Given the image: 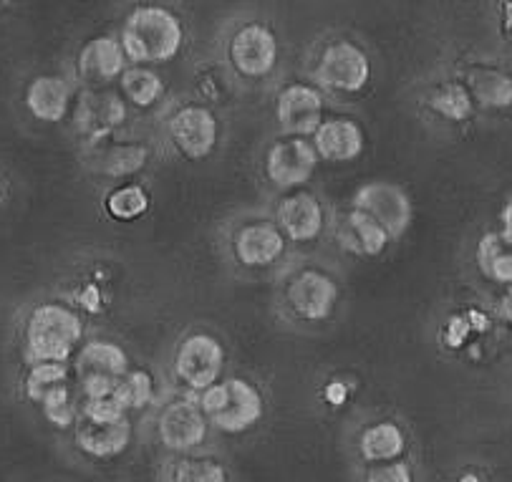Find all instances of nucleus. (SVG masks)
<instances>
[{
    "label": "nucleus",
    "instance_id": "nucleus-1",
    "mask_svg": "<svg viewBox=\"0 0 512 482\" xmlns=\"http://www.w3.org/2000/svg\"><path fill=\"white\" fill-rule=\"evenodd\" d=\"M182 23L175 13L162 6H137L122 26L119 43L124 56L134 64H167L180 53Z\"/></svg>",
    "mask_w": 512,
    "mask_h": 482
},
{
    "label": "nucleus",
    "instance_id": "nucleus-2",
    "mask_svg": "<svg viewBox=\"0 0 512 482\" xmlns=\"http://www.w3.org/2000/svg\"><path fill=\"white\" fill-rule=\"evenodd\" d=\"M84 336V326L76 311L64 303H41L26 321V356L31 364L66 361L74 356Z\"/></svg>",
    "mask_w": 512,
    "mask_h": 482
},
{
    "label": "nucleus",
    "instance_id": "nucleus-3",
    "mask_svg": "<svg viewBox=\"0 0 512 482\" xmlns=\"http://www.w3.org/2000/svg\"><path fill=\"white\" fill-rule=\"evenodd\" d=\"M200 409L212 427L227 435L250 430L263 417V394L245 379H225L212 384L200 397Z\"/></svg>",
    "mask_w": 512,
    "mask_h": 482
},
{
    "label": "nucleus",
    "instance_id": "nucleus-4",
    "mask_svg": "<svg viewBox=\"0 0 512 482\" xmlns=\"http://www.w3.org/2000/svg\"><path fill=\"white\" fill-rule=\"evenodd\" d=\"M74 371L84 399L111 397L129 371V359L122 346L111 341H89L76 354Z\"/></svg>",
    "mask_w": 512,
    "mask_h": 482
},
{
    "label": "nucleus",
    "instance_id": "nucleus-5",
    "mask_svg": "<svg viewBox=\"0 0 512 482\" xmlns=\"http://www.w3.org/2000/svg\"><path fill=\"white\" fill-rule=\"evenodd\" d=\"M316 79L323 89L338 94H359L371 79V61L351 41H333L323 48L316 66Z\"/></svg>",
    "mask_w": 512,
    "mask_h": 482
},
{
    "label": "nucleus",
    "instance_id": "nucleus-6",
    "mask_svg": "<svg viewBox=\"0 0 512 482\" xmlns=\"http://www.w3.org/2000/svg\"><path fill=\"white\" fill-rule=\"evenodd\" d=\"M354 210H361L369 218H374L391 240H399L407 233L414 215L412 200H409L407 192L394 185V182L384 180L361 185L354 195Z\"/></svg>",
    "mask_w": 512,
    "mask_h": 482
},
{
    "label": "nucleus",
    "instance_id": "nucleus-7",
    "mask_svg": "<svg viewBox=\"0 0 512 482\" xmlns=\"http://www.w3.org/2000/svg\"><path fill=\"white\" fill-rule=\"evenodd\" d=\"M225 351L210 334H192L180 344L175 356V374L195 392H205L220 382Z\"/></svg>",
    "mask_w": 512,
    "mask_h": 482
},
{
    "label": "nucleus",
    "instance_id": "nucleus-8",
    "mask_svg": "<svg viewBox=\"0 0 512 482\" xmlns=\"http://www.w3.org/2000/svg\"><path fill=\"white\" fill-rule=\"evenodd\" d=\"M318 167V152L306 137L275 142L265 157V175L280 190L306 185Z\"/></svg>",
    "mask_w": 512,
    "mask_h": 482
},
{
    "label": "nucleus",
    "instance_id": "nucleus-9",
    "mask_svg": "<svg viewBox=\"0 0 512 482\" xmlns=\"http://www.w3.org/2000/svg\"><path fill=\"white\" fill-rule=\"evenodd\" d=\"M210 422L202 414L200 404L192 399H177L162 409L157 422V435L167 450L190 452L207 440Z\"/></svg>",
    "mask_w": 512,
    "mask_h": 482
},
{
    "label": "nucleus",
    "instance_id": "nucleus-10",
    "mask_svg": "<svg viewBox=\"0 0 512 482\" xmlns=\"http://www.w3.org/2000/svg\"><path fill=\"white\" fill-rule=\"evenodd\" d=\"M230 59L238 74L248 79H263L278 61V38L263 23H248L235 33L230 43Z\"/></svg>",
    "mask_w": 512,
    "mask_h": 482
},
{
    "label": "nucleus",
    "instance_id": "nucleus-11",
    "mask_svg": "<svg viewBox=\"0 0 512 482\" xmlns=\"http://www.w3.org/2000/svg\"><path fill=\"white\" fill-rule=\"evenodd\" d=\"M217 134H220V127H217L215 114L207 106L187 104L177 109L175 117L169 119V137H172L175 147L190 159H205L215 149Z\"/></svg>",
    "mask_w": 512,
    "mask_h": 482
},
{
    "label": "nucleus",
    "instance_id": "nucleus-12",
    "mask_svg": "<svg viewBox=\"0 0 512 482\" xmlns=\"http://www.w3.org/2000/svg\"><path fill=\"white\" fill-rule=\"evenodd\" d=\"M275 117L291 137H313L323 122V96L308 84H291L278 94Z\"/></svg>",
    "mask_w": 512,
    "mask_h": 482
},
{
    "label": "nucleus",
    "instance_id": "nucleus-13",
    "mask_svg": "<svg viewBox=\"0 0 512 482\" xmlns=\"http://www.w3.org/2000/svg\"><path fill=\"white\" fill-rule=\"evenodd\" d=\"M336 301L338 286L321 271H301L288 286V303L306 321L328 318Z\"/></svg>",
    "mask_w": 512,
    "mask_h": 482
},
{
    "label": "nucleus",
    "instance_id": "nucleus-14",
    "mask_svg": "<svg viewBox=\"0 0 512 482\" xmlns=\"http://www.w3.org/2000/svg\"><path fill=\"white\" fill-rule=\"evenodd\" d=\"M311 142L318 159H326V162H354L364 152V132L354 119L346 117L323 119L321 127L313 132Z\"/></svg>",
    "mask_w": 512,
    "mask_h": 482
},
{
    "label": "nucleus",
    "instance_id": "nucleus-15",
    "mask_svg": "<svg viewBox=\"0 0 512 482\" xmlns=\"http://www.w3.org/2000/svg\"><path fill=\"white\" fill-rule=\"evenodd\" d=\"M278 230L283 238H291L296 243H311L323 230V207L308 192L288 195L278 205Z\"/></svg>",
    "mask_w": 512,
    "mask_h": 482
},
{
    "label": "nucleus",
    "instance_id": "nucleus-16",
    "mask_svg": "<svg viewBox=\"0 0 512 482\" xmlns=\"http://www.w3.org/2000/svg\"><path fill=\"white\" fill-rule=\"evenodd\" d=\"M286 250V238L273 223H250L235 235V255L248 268H265Z\"/></svg>",
    "mask_w": 512,
    "mask_h": 482
},
{
    "label": "nucleus",
    "instance_id": "nucleus-17",
    "mask_svg": "<svg viewBox=\"0 0 512 482\" xmlns=\"http://www.w3.org/2000/svg\"><path fill=\"white\" fill-rule=\"evenodd\" d=\"M132 422L127 417L114 424H96L79 417L76 427V447L96 460H109V457L122 455L132 442Z\"/></svg>",
    "mask_w": 512,
    "mask_h": 482
},
{
    "label": "nucleus",
    "instance_id": "nucleus-18",
    "mask_svg": "<svg viewBox=\"0 0 512 482\" xmlns=\"http://www.w3.org/2000/svg\"><path fill=\"white\" fill-rule=\"evenodd\" d=\"M127 69V56L119 38L99 36L86 43L79 53V74L86 81L119 79Z\"/></svg>",
    "mask_w": 512,
    "mask_h": 482
},
{
    "label": "nucleus",
    "instance_id": "nucleus-19",
    "mask_svg": "<svg viewBox=\"0 0 512 482\" xmlns=\"http://www.w3.org/2000/svg\"><path fill=\"white\" fill-rule=\"evenodd\" d=\"M71 86L61 76H38L26 89L28 112L41 122H61L69 112Z\"/></svg>",
    "mask_w": 512,
    "mask_h": 482
},
{
    "label": "nucleus",
    "instance_id": "nucleus-20",
    "mask_svg": "<svg viewBox=\"0 0 512 482\" xmlns=\"http://www.w3.org/2000/svg\"><path fill=\"white\" fill-rule=\"evenodd\" d=\"M404 447V432L394 422L371 424L359 437V452L366 462H394L402 457Z\"/></svg>",
    "mask_w": 512,
    "mask_h": 482
},
{
    "label": "nucleus",
    "instance_id": "nucleus-21",
    "mask_svg": "<svg viewBox=\"0 0 512 482\" xmlns=\"http://www.w3.org/2000/svg\"><path fill=\"white\" fill-rule=\"evenodd\" d=\"M467 84H470L472 99L480 101L482 106H490V109L512 106V79L502 71L477 69L472 71Z\"/></svg>",
    "mask_w": 512,
    "mask_h": 482
},
{
    "label": "nucleus",
    "instance_id": "nucleus-22",
    "mask_svg": "<svg viewBox=\"0 0 512 482\" xmlns=\"http://www.w3.org/2000/svg\"><path fill=\"white\" fill-rule=\"evenodd\" d=\"M346 238L354 240L356 253H364V255L384 253L386 245L391 243L386 230L361 210L349 212V218H346Z\"/></svg>",
    "mask_w": 512,
    "mask_h": 482
},
{
    "label": "nucleus",
    "instance_id": "nucleus-23",
    "mask_svg": "<svg viewBox=\"0 0 512 482\" xmlns=\"http://www.w3.org/2000/svg\"><path fill=\"white\" fill-rule=\"evenodd\" d=\"M122 91L134 106H139V109H147V106L157 104V99L162 96L164 86H162V79H159L152 69L134 66V69H124Z\"/></svg>",
    "mask_w": 512,
    "mask_h": 482
},
{
    "label": "nucleus",
    "instance_id": "nucleus-24",
    "mask_svg": "<svg viewBox=\"0 0 512 482\" xmlns=\"http://www.w3.org/2000/svg\"><path fill=\"white\" fill-rule=\"evenodd\" d=\"M227 472L220 462L215 460H192V457H182V460L169 462L164 467V482H225Z\"/></svg>",
    "mask_w": 512,
    "mask_h": 482
},
{
    "label": "nucleus",
    "instance_id": "nucleus-25",
    "mask_svg": "<svg viewBox=\"0 0 512 482\" xmlns=\"http://www.w3.org/2000/svg\"><path fill=\"white\" fill-rule=\"evenodd\" d=\"M111 397L122 404L124 412H134V409H144L154 399V379L149 371L137 369L127 371L122 382L117 384Z\"/></svg>",
    "mask_w": 512,
    "mask_h": 482
},
{
    "label": "nucleus",
    "instance_id": "nucleus-26",
    "mask_svg": "<svg viewBox=\"0 0 512 482\" xmlns=\"http://www.w3.org/2000/svg\"><path fill=\"white\" fill-rule=\"evenodd\" d=\"M61 384H69V366L61 364V361H41L28 371L26 397L41 404L43 397L53 389H59Z\"/></svg>",
    "mask_w": 512,
    "mask_h": 482
},
{
    "label": "nucleus",
    "instance_id": "nucleus-27",
    "mask_svg": "<svg viewBox=\"0 0 512 482\" xmlns=\"http://www.w3.org/2000/svg\"><path fill=\"white\" fill-rule=\"evenodd\" d=\"M147 210L149 195L139 185L117 187V190L106 197V212L114 220H122V223H132V220L142 218Z\"/></svg>",
    "mask_w": 512,
    "mask_h": 482
},
{
    "label": "nucleus",
    "instance_id": "nucleus-28",
    "mask_svg": "<svg viewBox=\"0 0 512 482\" xmlns=\"http://www.w3.org/2000/svg\"><path fill=\"white\" fill-rule=\"evenodd\" d=\"M81 114H86L89 119H84L86 124H91L99 132H109L111 127H119L127 117V109H124L122 99L117 96H96L94 101H84L81 104Z\"/></svg>",
    "mask_w": 512,
    "mask_h": 482
},
{
    "label": "nucleus",
    "instance_id": "nucleus-29",
    "mask_svg": "<svg viewBox=\"0 0 512 482\" xmlns=\"http://www.w3.org/2000/svg\"><path fill=\"white\" fill-rule=\"evenodd\" d=\"M41 407L48 422L61 427V430H64V427H71L74 422H79L81 417V407L74 402V394H71L69 384H61L59 389L48 392L46 397H43Z\"/></svg>",
    "mask_w": 512,
    "mask_h": 482
},
{
    "label": "nucleus",
    "instance_id": "nucleus-30",
    "mask_svg": "<svg viewBox=\"0 0 512 482\" xmlns=\"http://www.w3.org/2000/svg\"><path fill=\"white\" fill-rule=\"evenodd\" d=\"M147 162V149L139 144H122V147H111L104 154V172L114 177L132 175V172L142 170Z\"/></svg>",
    "mask_w": 512,
    "mask_h": 482
},
{
    "label": "nucleus",
    "instance_id": "nucleus-31",
    "mask_svg": "<svg viewBox=\"0 0 512 482\" xmlns=\"http://www.w3.org/2000/svg\"><path fill=\"white\" fill-rule=\"evenodd\" d=\"M432 106L447 119L460 122V119H467L472 114V96L467 89L452 84V86H444V89L434 96Z\"/></svg>",
    "mask_w": 512,
    "mask_h": 482
},
{
    "label": "nucleus",
    "instance_id": "nucleus-32",
    "mask_svg": "<svg viewBox=\"0 0 512 482\" xmlns=\"http://www.w3.org/2000/svg\"><path fill=\"white\" fill-rule=\"evenodd\" d=\"M480 260L487 276L500 283H512V255L500 253L495 238H485L480 248Z\"/></svg>",
    "mask_w": 512,
    "mask_h": 482
},
{
    "label": "nucleus",
    "instance_id": "nucleus-33",
    "mask_svg": "<svg viewBox=\"0 0 512 482\" xmlns=\"http://www.w3.org/2000/svg\"><path fill=\"white\" fill-rule=\"evenodd\" d=\"M124 417H127V412H124L122 404H119L114 397L86 399V402L81 404V419H89V422L114 424Z\"/></svg>",
    "mask_w": 512,
    "mask_h": 482
},
{
    "label": "nucleus",
    "instance_id": "nucleus-34",
    "mask_svg": "<svg viewBox=\"0 0 512 482\" xmlns=\"http://www.w3.org/2000/svg\"><path fill=\"white\" fill-rule=\"evenodd\" d=\"M366 482H414L412 467L407 462H386V465H376L374 470L366 475Z\"/></svg>",
    "mask_w": 512,
    "mask_h": 482
},
{
    "label": "nucleus",
    "instance_id": "nucleus-35",
    "mask_svg": "<svg viewBox=\"0 0 512 482\" xmlns=\"http://www.w3.org/2000/svg\"><path fill=\"white\" fill-rule=\"evenodd\" d=\"M449 329H452V334H447L449 344L457 346V344H462L465 334H467V331H470V324H467V321H462V318H452V324H449Z\"/></svg>",
    "mask_w": 512,
    "mask_h": 482
},
{
    "label": "nucleus",
    "instance_id": "nucleus-36",
    "mask_svg": "<svg viewBox=\"0 0 512 482\" xmlns=\"http://www.w3.org/2000/svg\"><path fill=\"white\" fill-rule=\"evenodd\" d=\"M326 397L331 399V404H341V402H344V397H346V389L341 387V384H331V387H328V392H326Z\"/></svg>",
    "mask_w": 512,
    "mask_h": 482
},
{
    "label": "nucleus",
    "instance_id": "nucleus-37",
    "mask_svg": "<svg viewBox=\"0 0 512 482\" xmlns=\"http://www.w3.org/2000/svg\"><path fill=\"white\" fill-rule=\"evenodd\" d=\"M502 26H505V33L512 38V0L505 3V16H502Z\"/></svg>",
    "mask_w": 512,
    "mask_h": 482
},
{
    "label": "nucleus",
    "instance_id": "nucleus-38",
    "mask_svg": "<svg viewBox=\"0 0 512 482\" xmlns=\"http://www.w3.org/2000/svg\"><path fill=\"white\" fill-rule=\"evenodd\" d=\"M502 313H505L507 318H510L512 321V291L507 293V298H505V303H502Z\"/></svg>",
    "mask_w": 512,
    "mask_h": 482
},
{
    "label": "nucleus",
    "instance_id": "nucleus-39",
    "mask_svg": "<svg viewBox=\"0 0 512 482\" xmlns=\"http://www.w3.org/2000/svg\"><path fill=\"white\" fill-rule=\"evenodd\" d=\"M502 220H505L507 230H510V233H512V200H510V205L505 207V212H502Z\"/></svg>",
    "mask_w": 512,
    "mask_h": 482
},
{
    "label": "nucleus",
    "instance_id": "nucleus-40",
    "mask_svg": "<svg viewBox=\"0 0 512 482\" xmlns=\"http://www.w3.org/2000/svg\"><path fill=\"white\" fill-rule=\"evenodd\" d=\"M462 482H480V480H477L475 475H467V477H462Z\"/></svg>",
    "mask_w": 512,
    "mask_h": 482
}]
</instances>
